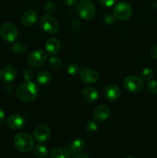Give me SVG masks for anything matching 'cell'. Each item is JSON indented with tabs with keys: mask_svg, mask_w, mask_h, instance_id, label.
<instances>
[{
	"mask_svg": "<svg viewBox=\"0 0 157 158\" xmlns=\"http://www.w3.org/2000/svg\"><path fill=\"white\" fill-rule=\"evenodd\" d=\"M17 97L24 102H31L38 95V88L32 81H26L17 88Z\"/></svg>",
	"mask_w": 157,
	"mask_h": 158,
	"instance_id": "6da1fadb",
	"label": "cell"
},
{
	"mask_svg": "<svg viewBox=\"0 0 157 158\" xmlns=\"http://www.w3.org/2000/svg\"><path fill=\"white\" fill-rule=\"evenodd\" d=\"M14 144L17 150L23 153L32 151L35 147V141L32 136L28 133L22 132L17 134L14 137Z\"/></svg>",
	"mask_w": 157,
	"mask_h": 158,
	"instance_id": "7a4b0ae2",
	"label": "cell"
},
{
	"mask_svg": "<svg viewBox=\"0 0 157 158\" xmlns=\"http://www.w3.org/2000/svg\"><path fill=\"white\" fill-rule=\"evenodd\" d=\"M77 12L83 19H92L95 14V5L91 0H81L77 6Z\"/></svg>",
	"mask_w": 157,
	"mask_h": 158,
	"instance_id": "3957f363",
	"label": "cell"
},
{
	"mask_svg": "<svg viewBox=\"0 0 157 158\" xmlns=\"http://www.w3.org/2000/svg\"><path fill=\"white\" fill-rule=\"evenodd\" d=\"M39 26L44 32L49 34L57 33L59 30V24L57 20L49 14H46L40 18Z\"/></svg>",
	"mask_w": 157,
	"mask_h": 158,
	"instance_id": "277c9868",
	"label": "cell"
},
{
	"mask_svg": "<svg viewBox=\"0 0 157 158\" xmlns=\"http://www.w3.org/2000/svg\"><path fill=\"white\" fill-rule=\"evenodd\" d=\"M123 85L126 90L136 94L143 90L144 87V82L141 77L136 76H129L124 79Z\"/></svg>",
	"mask_w": 157,
	"mask_h": 158,
	"instance_id": "5b68a950",
	"label": "cell"
},
{
	"mask_svg": "<svg viewBox=\"0 0 157 158\" xmlns=\"http://www.w3.org/2000/svg\"><path fill=\"white\" fill-rule=\"evenodd\" d=\"M0 35L5 41L12 43L18 37V29L12 23H5L0 28Z\"/></svg>",
	"mask_w": 157,
	"mask_h": 158,
	"instance_id": "8992f818",
	"label": "cell"
},
{
	"mask_svg": "<svg viewBox=\"0 0 157 158\" xmlns=\"http://www.w3.org/2000/svg\"><path fill=\"white\" fill-rule=\"evenodd\" d=\"M28 64L34 68L43 66L47 60V54L42 49H36L31 52L28 56Z\"/></svg>",
	"mask_w": 157,
	"mask_h": 158,
	"instance_id": "52a82bcc",
	"label": "cell"
},
{
	"mask_svg": "<svg viewBox=\"0 0 157 158\" xmlns=\"http://www.w3.org/2000/svg\"><path fill=\"white\" fill-rule=\"evenodd\" d=\"M132 7L125 2L117 3L113 9L114 16L119 20H126L132 15Z\"/></svg>",
	"mask_w": 157,
	"mask_h": 158,
	"instance_id": "ba28073f",
	"label": "cell"
},
{
	"mask_svg": "<svg viewBox=\"0 0 157 158\" xmlns=\"http://www.w3.org/2000/svg\"><path fill=\"white\" fill-rule=\"evenodd\" d=\"M51 135V131L49 127L47 125L41 124L38 125L35 129L33 136L35 140L38 143H44L49 140Z\"/></svg>",
	"mask_w": 157,
	"mask_h": 158,
	"instance_id": "9c48e42d",
	"label": "cell"
},
{
	"mask_svg": "<svg viewBox=\"0 0 157 158\" xmlns=\"http://www.w3.org/2000/svg\"><path fill=\"white\" fill-rule=\"evenodd\" d=\"M79 77L82 81L88 84H93L95 83L99 80L98 73L91 68H83L79 73Z\"/></svg>",
	"mask_w": 157,
	"mask_h": 158,
	"instance_id": "30bf717a",
	"label": "cell"
},
{
	"mask_svg": "<svg viewBox=\"0 0 157 158\" xmlns=\"http://www.w3.org/2000/svg\"><path fill=\"white\" fill-rule=\"evenodd\" d=\"M26 124L24 117L20 114H12L6 120V125L9 129L20 130Z\"/></svg>",
	"mask_w": 157,
	"mask_h": 158,
	"instance_id": "8fae6325",
	"label": "cell"
},
{
	"mask_svg": "<svg viewBox=\"0 0 157 158\" xmlns=\"http://www.w3.org/2000/svg\"><path fill=\"white\" fill-rule=\"evenodd\" d=\"M18 75V70L12 66H6L0 71V79L2 82L9 83L16 78Z\"/></svg>",
	"mask_w": 157,
	"mask_h": 158,
	"instance_id": "7c38bea8",
	"label": "cell"
},
{
	"mask_svg": "<svg viewBox=\"0 0 157 158\" xmlns=\"http://www.w3.org/2000/svg\"><path fill=\"white\" fill-rule=\"evenodd\" d=\"M110 116V110L106 105H99L94 110L93 117L98 122H103L107 120Z\"/></svg>",
	"mask_w": 157,
	"mask_h": 158,
	"instance_id": "4fadbf2b",
	"label": "cell"
},
{
	"mask_svg": "<svg viewBox=\"0 0 157 158\" xmlns=\"http://www.w3.org/2000/svg\"><path fill=\"white\" fill-rule=\"evenodd\" d=\"M121 96V89L117 85L110 84L105 89V97L108 101L114 102Z\"/></svg>",
	"mask_w": 157,
	"mask_h": 158,
	"instance_id": "5bb4252c",
	"label": "cell"
},
{
	"mask_svg": "<svg viewBox=\"0 0 157 158\" xmlns=\"http://www.w3.org/2000/svg\"><path fill=\"white\" fill-rule=\"evenodd\" d=\"M46 52L50 55H55L60 51L61 49V43L55 37H50L48 39L45 44Z\"/></svg>",
	"mask_w": 157,
	"mask_h": 158,
	"instance_id": "9a60e30c",
	"label": "cell"
},
{
	"mask_svg": "<svg viewBox=\"0 0 157 158\" xmlns=\"http://www.w3.org/2000/svg\"><path fill=\"white\" fill-rule=\"evenodd\" d=\"M22 23L26 26H32L38 21V13L35 10L29 9L22 15Z\"/></svg>",
	"mask_w": 157,
	"mask_h": 158,
	"instance_id": "2e32d148",
	"label": "cell"
},
{
	"mask_svg": "<svg viewBox=\"0 0 157 158\" xmlns=\"http://www.w3.org/2000/svg\"><path fill=\"white\" fill-rule=\"evenodd\" d=\"M86 145V141L82 137L74 139L67 144V149L72 154H78L83 151Z\"/></svg>",
	"mask_w": 157,
	"mask_h": 158,
	"instance_id": "e0dca14e",
	"label": "cell"
},
{
	"mask_svg": "<svg viewBox=\"0 0 157 158\" xmlns=\"http://www.w3.org/2000/svg\"><path fill=\"white\" fill-rule=\"evenodd\" d=\"M82 97L89 103H93L96 101L99 98V93L95 88L92 87V86H87L84 88L82 92Z\"/></svg>",
	"mask_w": 157,
	"mask_h": 158,
	"instance_id": "ac0fdd59",
	"label": "cell"
},
{
	"mask_svg": "<svg viewBox=\"0 0 157 158\" xmlns=\"http://www.w3.org/2000/svg\"><path fill=\"white\" fill-rule=\"evenodd\" d=\"M50 158H70V152L64 148H55L49 153Z\"/></svg>",
	"mask_w": 157,
	"mask_h": 158,
	"instance_id": "d6986e66",
	"label": "cell"
},
{
	"mask_svg": "<svg viewBox=\"0 0 157 158\" xmlns=\"http://www.w3.org/2000/svg\"><path fill=\"white\" fill-rule=\"evenodd\" d=\"M35 80L38 84L42 85V86H46L50 83L51 80H52V76L48 71L42 70L37 73Z\"/></svg>",
	"mask_w": 157,
	"mask_h": 158,
	"instance_id": "ffe728a7",
	"label": "cell"
},
{
	"mask_svg": "<svg viewBox=\"0 0 157 158\" xmlns=\"http://www.w3.org/2000/svg\"><path fill=\"white\" fill-rule=\"evenodd\" d=\"M33 152L36 157L39 158H45L48 156L49 154V151H48V148L46 146H43V145H36L35 147H34L33 148Z\"/></svg>",
	"mask_w": 157,
	"mask_h": 158,
	"instance_id": "44dd1931",
	"label": "cell"
},
{
	"mask_svg": "<svg viewBox=\"0 0 157 158\" xmlns=\"http://www.w3.org/2000/svg\"><path fill=\"white\" fill-rule=\"evenodd\" d=\"M11 49L16 54H23L27 51V46L25 43L16 42L11 46Z\"/></svg>",
	"mask_w": 157,
	"mask_h": 158,
	"instance_id": "7402d4cb",
	"label": "cell"
},
{
	"mask_svg": "<svg viewBox=\"0 0 157 158\" xmlns=\"http://www.w3.org/2000/svg\"><path fill=\"white\" fill-rule=\"evenodd\" d=\"M49 66L53 69H58L62 66V60L59 57H51L49 60Z\"/></svg>",
	"mask_w": 157,
	"mask_h": 158,
	"instance_id": "603a6c76",
	"label": "cell"
},
{
	"mask_svg": "<svg viewBox=\"0 0 157 158\" xmlns=\"http://www.w3.org/2000/svg\"><path fill=\"white\" fill-rule=\"evenodd\" d=\"M154 76V70L150 67H146L142 71L141 78L144 80H149Z\"/></svg>",
	"mask_w": 157,
	"mask_h": 158,
	"instance_id": "cb8c5ba5",
	"label": "cell"
},
{
	"mask_svg": "<svg viewBox=\"0 0 157 158\" xmlns=\"http://www.w3.org/2000/svg\"><path fill=\"white\" fill-rule=\"evenodd\" d=\"M67 73L71 76H75L76 74H78V70H79V66L78 64L75 63H72L68 65L67 66Z\"/></svg>",
	"mask_w": 157,
	"mask_h": 158,
	"instance_id": "d4e9b609",
	"label": "cell"
},
{
	"mask_svg": "<svg viewBox=\"0 0 157 158\" xmlns=\"http://www.w3.org/2000/svg\"><path fill=\"white\" fill-rule=\"evenodd\" d=\"M98 130V124L94 120H89L86 125V131H87L89 134H92L95 133V131Z\"/></svg>",
	"mask_w": 157,
	"mask_h": 158,
	"instance_id": "484cf974",
	"label": "cell"
},
{
	"mask_svg": "<svg viewBox=\"0 0 157 158\" xmlns=\"http://www.w3.org/2000/svg\"><path fill=\"white\" fill-rule=\"evenodd\" d=\"M146 88L149 93L152 94H157V81L156 80H150L146 84Z\"/></svg>",
	"mask_w": 157,
	"mask_h": 158,
	"instance_id": "4316f807",
	"label": "cell"
},
{
	"mask_svg": "<svg viewBox=\"0 0 157 158\" xmlns=\"http://www.w3.org/2000/svg\"><path fill=\"white\" fill-rule=\"evenodd\" d=\"M22 76L26 81H32L33 78V72L30 69H25L22 73Z\"/></svg>",
	"mask_w": 157,
	"mask_h": 158,
	"instance_id": "83f0119b",
	"label": "cell"
},
{
	"mask_svg": "<svg viewBox=\"0 0 157 158\" xmlns=\"http://www.w3.org/2000/svg\"><path fill=\"white\" fill-rule=\"evenodd\" d=\"M45 11L48 12V13H52L55 9V5L52 2H48L46 3L44 6Z\"/></svg>",
	"mask_w": 157,
	"mask_h": 158,
	"instance_id": "f1b7e54d",
	"label": "cell"
},
{
	"mask_svg": "<svg viewBox=\"0 0 157 158\" xmlns=\"http://www.w3.org/2000/svg\"><path fill=\"white\" fill-rule=\"evenodd\" d=\"M71 27H72L73 31H75V32H78L80 29V27H81L80 22L77 19L72 20V23H71Z\"/></svg>",
	"mask_w": 157,
	"mask_h": 158,
	"instance_id": "f546056e",
	"label": "cell"
},
{
	"mask_svg": "<svg viewBox=\"0 0 157 158\" xmlns=\"http://www.w3.org/2000/svg\"><path fill=\"white\" fill-rule=\"evenodd\" d=\"M102 6L105 7H111L115 3L116 0H99Z\"/></svg>",
	"mask_w": 157,
	"mask_h": 158,
	"instance_id": "4dcf8cb0",
	"label": "cell"
},
{
	"mask_svg": "<svg viewBox=\"0 0 157 158\" xmlns=\"http://www.w3.org/2000/svg\"><path fill=\"white\" fill-rule=\"evenodd\" d=\"M104 21L106 24L111 25V24H112V23H114V22H115V19H114L113 15H107L105 16Z\"/></svg>",
	"mask_w": 157,
	"mask_h": 158,
	"instance_id": "1f68e13d",
	"label": "cell"
},
{
	"mask_svg": "<svg viewBox=\"0 0 157 158\" xmlns=\"http://www.w3.org/2000/svg\"><path fill=\"white\" fill-rule=\"evenodd\" d=\"M150 55L152 59L157 60V44H155L153 47L152 48L150 51Z\"/></svg>",
	"mask_w": 157,
	"mask_h": 158,
	"instance_id": "d6a6232c",
	"label": "cell"
},
{
	"mask_svg": "<svg viewBox=\"0 0 157 158\" xmlns=\"http://www.w3.org/2000/svg\"><path fill=\"white\" fill-rule=\"evenodd\" d=\"M65 4L68 6H73L76 4L77 0H63Z\"/></svg>",
	"mask_w": 157,
	"mask_h": 158,
	"instance_id": "836d02e7",
	"label": "cell"
},
{
	"mask_svg": "<svg viewBox=\"0 0 157 158\" xmlns=\"http://www.w3.org/2000/svg\"><path fill=\"white\" fill-rule=\"evenodd\" d=\"M72 158H89V156L85 154H76L75 156H73Z\"/></svg>",
	"mask_w": 157,
	"mask_h": 158,
	"instance_id": "e575fe53",
	"label": "cell"
},
{
	"mask_svg": "<svg viewBox=\"0 0 157 158\" xmlns=\"http://www.w3.org/2000/svg\"><path fill=\"white\" fill-rule=\"evenodd\" d=\"M5 120V113L2 109H0V123H2Z\"/></svg>",
	"mask_w": 157,
	"mask_h": 158,
	"instance_id": "d590c367",
	"label": "cell"
},
{
	"mask_svg": "<svg viewBox=\"0 0 157 158\" xmlns=\"http://www.w3.org/2000/svg\"><path fill=\"white\" fill-rule=\"evenodd\" d=\"M126 158H134V157H126Z\"/></svg>",
	"mask_w": 157,
	"mask_h": 158,
	"instance_id": "8d00e7d4",
	"label": "cell"
}]
</instances>
